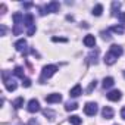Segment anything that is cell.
<instances>
[{"instance_id": "cell-1", "label": "cell", "mask_w": 125, "mask_h": 125, "mask_svg": "<svg viewBox=\"0 0 125 125\" xmlns=\"http://www.w3.org/2000/svg\"><path fill=\"white\" fill-rule=\"evenodd\" d=\"M59 71V66L57 65H46L41 71V77H40V83H44L46 80L52 78L56 72Z\"/></svg>"}, {"instance_id": "cell-2", "label": "cell", "mask_w": 125, "mask_h": 125, "mask_svg": "<svg viewBox=\"0 0 125 125\" xmlns=\"http://www.w3.org/2000/svg\"><path fill=\"white\" fill-rule=\"evenodd\" d=\"M24 25L27 27V34L28 35H34L35 32V24H34V16L32 13H25V18H24Z\"/></svg>"}, {"instance_id": "cell-3", "label": "cell", "mask_w": 125, "mask_h": 125, "mask_svg": "<svg viewBox=\"0 0 125 125\" xmlns=\"http://www.w3.org/2000/svg\"><path fill=\"white\" fill-rule=\"evenodd\" d=\"M3 81H5V87H6L8 91H15L16 90V87H18L16 81L13 78H9V74L6 71H3Z\"/></svg>"}, {"instance_id": "cell-4", "label": "cell", "mask_w": 125, "mask_h": 125, "mask_svg": "<svg viewBox=\"0 0 125 125\" xmlns=\"http://www.w3.org/2000/svg\"><path fill=\"white\" fill-rule=\"evenodd\" d=\"M43 9H44V15H46V13H56V12H59V9H60V3L56 2V0H53V2L47 3Z\"/></svg>"}, {"instance_id": "cell-5", "label": "cell", "mask_w": 125, "mask_h": 125, "mask_svg": "<svg viewBox=\"0 0 125 125\" xmlns=\"http://www.w3.org/2000/svg\"><path fill=\"white\" fill-rule=\"evenodd\" d=\"M97 110H99V107H97V104L93 103V102H88V103H85V106H84V113L88 115V116H94V115L97 113Z\"/></svg>"}, {"instance_id": "cell-6", "label": "cell", "mask_w": 125, "mask_h": 125, "mask_svg": "<svg viewBox=\"0 0 125 125\" xmlns=\"http://www.w3.org/2000/svg\"><path fill=\"white\" fill-rule=\"evenodd\" d=\"M27 109H28V112H31V113H35V112H40V103H38V100H35V99H31L30 102H28V106H27Z\"/></svg>"}, {"instance_id": "cell-7", "label": "cell", "mask_w": 125, "mask_h": 125, "mask_svg": "<svg viewBox=\"0 0 125 125\" xmlns=\"http://www.w3.org/2000/svg\"><path fill=\"white\" fill-rule=\"evenodd\" d=\"M106 97H107L110 102H118V100H121L122 93H121L119 90H112V91H109V93L106 94Z\"/></svg>"}, {"instance_id": "cell-8", "label": "cell", "mask_w": 125, "mask_h": 125, "mask_svg": "<svg viewBox=\"0 0 125 125\" xmlns=\"http://www.w3.org/2000/svg\"><path fill=\"white\" fill-rule=\"evenodd\" d=\"M46 102L47 103H59V102H62V96L59 93H52V94L46 96Z\"/></svg>"}, {"instance_id": "cell-9", "label": "cell", "mask_w": 125, "mask_h": 125, "mask_svg": "<svg viewBox=\"0 0 125 125\" xmlns=\"http://www.w3.org/2000/svg\"><path fill=\"white\" fill-rule=\"evenodd\" d=\"M83 43H84V46H87V47H94V46H96V37L88 34V35L84 37Z\"/></svg>"}, {"instance_id": "cell-10", "label": "cell", "mask_w": 125, "mask_h": 125, "mask_svg": "<svg viewBox=\"0 0 125 125\" xmlns=\"http://www.w3.org/2000/svg\"><path fill=\"white\" fill-rule=\"evenodd\" d=\"M15 49H16L18 52H22V53H25V52H27V40H24V38L18 40V41L15 43Z\"/></svg>"}, {"instance_id": "cell-11", "label": "cell", "mask_w": 125, "mask_h": 125, "mask_svg": "<svg viewBox=\"0 0 125 125\" xmlns=\"http://www.w3.org/2000/svg\"><path fill=\"white\" fill-rule=\"evenodd\" d=\"M102 115H103L104 119H112V118H113V109H112L110 106H104V107L102 109Z\"/></svg>"}, {"instance_id": "cell-12", "label": "cell", "mask_w": 125, "mask_h": 125, "mask_svg": "<svg viewBox=\"0 0 125 125\" xmlns=\"http://www.w3.org/2000/svg\"><path fill=\"white\" fill-rule=\"evenodd\" d=\"M109 52H110L112 54H115L116 57H119V56L124 53L122 47H121V46H118V44H112V46H110V49H109Z\"/></svg>"}, {"instance_id": "cell-13", "label": "cell", "mask_w": 125, "mask_h": 125, "mask_svg": "<svg viewBox=\"0 0 125 125\" xmlns=\"http://www.w3.org/2000/svg\"><path fill=\"white\" fill-rule=\"evenodd\" d=\"M103 60H104V63H106V65H109V66H110V65H113L115 62L118 60V57H116L115 54H112V53L109 52V53H107V54L104 56V59H103Z\"/></svg>"}, {"instance_id": "cell-14", "label": "cell", "mask_w": 125, "mask_h": 125, "mask_svg": "<svg viewBox=\"0 0 125 125\" xmlns=\"http://www.w3.org/2000/svg\"><path fill=\"white\" fill-rule=\"evenodd\" d=\"M81 94H83V88H81L80 84H77L75 87H72L71 91H69V96H71V97H78V96H81Z\"/></svg>"}, {"instance_id": "cell-15", "label": "cell", "mask_w": 125, "mask_h": 125, "mask_svg": "<svg viewBox=\"0 0 125 125\" xmlns=\"http://www.w3.org/2000/svg\"><path fill=\"white\" fill-rule=\"evenodd\" d=\"M97 56H99V50L96 49L94 52H91V53L87 56V57H88V63H94V65H96V63H97Z\"/></svg>"}, {"instance_id": "cell-16", "label": "cell", "mask_w": 125, "mask_h": 125, "mask_svg": "<svg viewBox=\"0 0 125 125\" xmlns=\"http://www.w3.org/2000/svg\"><path fill=\"white\" fill-rule=\"evenodd\" d=\"M109 31H112L115 34H124L125 32V28H124V25H113V27L109 28Z\"/></svg>"}, {"instance_id": "cell-17", "label": "cell", "mask_w": 125, "mask_h": 125, "mask_svg": "<svg viewBox=\"0 0 125 125\" xmlns=\"http://www.w3.org/2000/svg\"><path fill=\"white\" fill-rule=\"evenodd\" d=\"M113 84H115V80L112 77H106L103 80V88H110V87H113Z\"/></svg>"}, {"instance_id": "cell-18", "label": "cell", "mask_w": 125, "mask_h": 125, "mask_svg": "<svg viewBox=\"0 0 125 125\" xmlns=\"http://www.w3.org/2000/svg\"><path fill=\"white\" fill-rule=\"evenodd\" d=\"M12 106H13L15 109H21V107L24 106V97H16V99L13 100Z\"/></svg>"}, {"instance_id": "cell-19", "label": "cell", "mask_w": 125, "mask_h": 125, "mask_svg": "<svg viewBox=\"0 0 125 125\" xmlns=\"http://www.w3.org/2000/svg\"><path fill=\"white\" fill-rule=\"evenodd\" d=\"M102 12H103V5H100V3H99V5H96V6L93 8V12H91V13H93L94 16H100V15H102Z\"/></svg>"}, {"instance_id": "cell-20", "label": "cell", "mask_w": 125, "mask_h": 125, "mask_svg": "<svg viewBox=\"0 0 125 125\" xmlns=\"http://www.w3.org/2000/svg\"><path fill=\"white\" fill-rule=\"evenodd\" d=\"M13 74L18 77V78H25V75H24V68H21V66H16L15 69H13Z\"/></svg>"}, {"instance_id": "cell-21", "label": "cell", "mask_w": 125, "mask_h": 125, "mask_svg": "<svg viewBox=\"0 0 125 125\" xmlns=\"http://www.w3.org/2000/svg\"><path fill=\"white\" fill-rule=\"evenodd\" d=\"M69 124H71V125H81V118L77 116V115H72V116L69 118Z\"/></svg>"}, {"instance_id": "cell-22", "label": "cell", "mask_w": 125, "mask_h": 125, "mask_svg": "<svg viewBox=\"0 0 125 125\" xmlns=\"http://www.w3.org/2000/svg\"><path fill=\"white\" fill-rule=\"evenodd\" d=\"M119 8H121V3L119 2H112V15L113 16H116V12L119 10Z\"/></svg>"}, {"instance_id": "cell-23", "label": "cell", "mask_w": 125, "mask_h": 125, "mask_svg": "<svg viewBox=\"0 0 125 125\" xmlns=\"http://www.w3.org/2000/svg\"><path fill=\"white\" fill-rule=\"evenodd\" d=\"M22 24H15V27H13V34L15 35H19L21 32H22Z\"/></svg>"}, {"instance_id": "cell-24", "label": "cell", "mask_w": 125, "mask_h": 125, "mask_svg": "<svg viewBox=\"0 0 125 125\" xmlns=\"http://www.w3.org/2000/svg\"><path fill=\"white\" fill-rule=\"evenodd\" d=\"M65 109H66L68 112H71V110H75V109H78V103H66Z\"/></svg>"}, {"instance_id": "cell-25", "label": "cell", "mask_w": 125, "mask_h": 125, "mask_svg": "<svg viewBox=\"0 0 125 125\" xmlns=\"http://www.w3.org/2000/svg\"><path fill=\"white\" fill-rule=\"evenodd\" d=\"M43 113H44V116H49V119H53V116H54V112H53V110H50V109L43 110Z\"/></svg>"}, {"instance_id": "cell-26", "label": "cell", "mask_w": 125, "mask_h": 125, "mask_svg": "<svg viewBox=\"0 0 125 125\" xmlns=\"http://www.w3.org/2000/svg\"><path fill=\"white\" fill-rule=\"evenodd\" d=\"M52 41H54V43H66L68 41V38H63V37H52Z\"/></svg>"}, {"instance_id": "cell-27", "label": "cell", "mask_w": 125, "mask_h": 125, "mask_svg": "<svg viewBox=\"0 0 125 125\" xmlns=\"http://www.w3.org/2000/svg\"><path fill=\"white\" fill-rule=\"evenodd\" d=\"M22 85L24 87H31V80L30 78H24L22 80Z\"/></svg>"}, {"instance_id": "cell-28", "label": "cell", "mask_w": 125, "mask_h": 125, "mask_svg": "<svg viewBox=\"0 0 125 125\" xmlns=\"http://www.w3.org/2000/svg\"><path fill=\"white\" fill-rule=\"evenodd\" d=\"M118 19L121 21V24H125V12H121V13H118Z\"/></svg>"}, {"instance_id": "cell-29", "label": "cell", "mask_w": 125, "mask_h": 125, "mask_svg": "<svg viewBox=\"0 0 125 125\" xmlns=\"http://www.w3.org/2000/svg\"><path fill=\"white\" fill-rule=\"evenodd\" d=\"M102 37H103V40H110L109 31H102Z\"/></svg>"}, {"instance_id": "cell-30", "label": "cell", "mask_w": 125, "mask_h": 125, "mask_svg": "<svg viewBox=\"0 0 125 125\" xmlns=\"http://www.w3.org/2000/svg\"><path fill=\"white\" fill-rule=\"evenodd\" d=\"M27 125H38V121H37L35 118H32V119H30V121H28V124H27Z\"/></svg>"}, {"instance_id": "cell-31", "label": "cell", "mask_w": 125, "mask_h": 125, "mask_svg": "<svg viewBox=\"0 0 125 125\" xmlns=\"http://www.w3.org/2000/svg\"><path fill=\"white\" fill-rule=\"evenodd\" d=\"M93 88H96V81H93V83L90 84V87L87 88V91H88V93H91V90H93Z\"/></svg>"}, {"instance_id": "cell-32", "label": "cell", "mask_w": 125, "mask_h": 125, "mask_svg": "<svg viewBox=\"0 0 125 125\" xmlns=\"http://www.w3.org/2000/svg\"><path fill=\"white\" fill-rule=\"evenodd\" d=\"M5 34H6V27L2 25V27H0V35H5Z\"/></svg>"}, {"instance_id": "cell-33", "label": "cell", "mask_w": 125, "mask_h": 125, "mask_svg": "<svg viewBox=\"0 0 125 125\" xmlns=\"http://www.w3.org/2000/svg\"><path fill=\"white\" fill-rule=\"evenodd\" d=\"M121 118H122V119H125V106L121 109Z\"/></svg>"}, {"instance_id": "cell-34", "label": "cell", "mask_w": 125, "mask_h": 125, "mask_svg": "<svg viewBox=\"0 0 125 125\" xmlns=\"http://www.w3.org/2000/svg\"><path fill=\"white\" fill-rule=\"evenodd\" d=\"M31 6H32V3H24V8H25V9H30Z\"/></svg>"}]
</instances>
